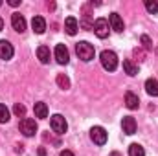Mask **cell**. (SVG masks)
Masks as SVG:
<instances>
[{
    "label": "cell",
    "mask_w": 158,
    "mask_h": 156,
    "mask_svg": "<svg viewBox=\"0 0 158 156\" xmlns=\"http://www.w3.org/2000/svg\"><path fill=\"white\" fill-rule=\"evenodd\" d=\"M50 127H52V130L55 134H64L66 129H68V123H66V119L61 114H53L52 119H50Z\"/></svg>",
    "instance_id": "cell-3"
},
{
    "label": "cell",
    "mask_w": 158,
    "mask_h": 156,
    "mask_svg": "<svg viewBox=\"0 0 158 156\" xmlns=\"http://www.w3.org/2000/svg\"><path fill=\"white\" fill-rule=\"evenodd\" d=\"M76 51H77V57L83 61V63L92 61V59H94V53H96L94 46H92L90 42H86V40H81V42L76 44Z\"/></svg>",
    "instance_id": "cell-2"
},
{
    "label": "cell",
    "mask_w": 158,
    "mask_h": 156,
    "mask_svg": "<svg viewBox=\"0 0 158 156\" xmlns=\"http://www.w3.org/2000/svg\"><path fill=\"white\" fill-rule=\"evenodd\" d=\"M145 9L151 13V15H155L158 11V4L155 2V0H145Z\"/></svg>",
    "instance_id": "cell-22"
},
{
    "label": "cell",
    "mask_w": 158,
    "mask_h": 156,
    "mask_svg": "<svg viewBox=\"0 0 158 156\" xmlns=\"http://www.w3.org/2000/svg\"><path fill=\"white\" fill-rule=\"evenodd\" d=\"M19 129H20V132L24 134V136H33L35 132H37V121L35 119H31V117H24L22 121H20V125H19Z\"/></svg>",
    "instance_id": "cell-4"
},
{
    "label": "cell",
    "mask_w": 158,
    "mask_h": 156,
    "mask_svg": "<svg viewBox=\"0 0 158 156\" xmlns=\"http://www.w3.org/2000/svg\"><path fill=\"white\" fill-rule=\"evenodd\" d=\"M57 84H59V88L68 90V88H70V79L66 77L64 74H59V76H57Z\"/></svg>",
    "instance_id": "cell-20"
},
{
    "label": "cell",
    "mask_w": 158,
    "mask_h": 156,
    "mask_svg": "<svg viewBox=\"0 0 158 156\" xmlns=\"http://www.w3.org/2000/svg\"><path fill=\"white\" fill-rule=\"evenodd\" d=\"M13 53H15V50H13V44L9 40H0V59L9 61L13 57Z\"/></svg>",
    "instance_id": "cell-9"
},
{
    "label": "cell",
    "mask_w": 158,
    "mask_h": 156,
    "mask_svg": "<svg viewBox=\"0 0 158 156\" xmlns=\"http://www.w3.org/2000/svg\"><path fill=\"white\" fill-rule=\"evenodd\" d=\"M125 105H127V109H131V110L138 109V105H140L138 96H136V94H132V92H127V94H125Z\"/></svg>",
    "instance_id": "cell-14"
},
{
    "label": "cell",
    "mask_w": 158,
    "mask_h": 156,
    "mask_svg": "<svg viewBox=\"0 0 158 156\" xmlns=\"http://www.w3.org/2000/svg\"><path fill=\"white\" fill-rule=\"evenodd\" d=\"M39 156H46V151H44L42 147H40V149H39Z\"/></svg>",
    "instance_id": "cell-27"
},
{
    "label": "cell",
    "mask_w": 158,
    "mask_h": 156,
    "mask_svg": "<svg viewBox=\"0 0 158 156\" xmlns=\"http://www.w3.org/2000/svg\"><path fill=\"white\" fill-rule=\"evenodd\" d=\"M64 30H66V33H68V35H72V37L77 33L79 22L76 20V17H68V18L64 20Z\"/></svg>",
    "instance_id": "cell-12"
},
{
    "label": "cell",
    "mask_w": 158,
    "mask_h": 156,
    "mask_svg": "<svg viewBox=\"0 0 158 156\" xmlns=\"http://www.w3.org/2000/svg\"><path fill=\"white\" fill-rule=\"evenodd\" d=\"M37 57L42 64H48L50 63V48L48 46H39L37 48Z\"/></svg>",
    "instance_id": "cell-16"
},
{
    "label": "cell",
    "mask_w": 158,
    "mask_h": 156,
    "mask_svg": "<svg viewBox=\"0 0 158 156\" xmlns=\"http://www.w3.org/2000/svg\"><path fill=\"white\" fill-rule=\"evenodd\" d=\"M59 156H76V154H74L72 151H61V154Z\"/></svg>",
    "instance_id": "cell-25"
},
{
    "label": "cell",
    "mask_w": 158,
    "mask_h": 156,
    "mask_svg": "<svg viewBox=\"0 0 158 156\" xmlns=\"http://www.w3.org/2000/svg\"><path fill=\"white\" fill-rule=\"evenodd\" d=\"M11 26H13L15 31L22 33V31L26 30V20H24V17H22L20 13H13V15H11Z\"/></svg>",
    "instance_id": "cell-10"
},
{
    "label": "cell",
    "mask_w": 158,
    "mask_h": 156,
    "mask_svg": "<svg viewBox=\"0 0 158 156\" xmlns=\"http://www.w3.org/2000/svg\"><path fill=\"white\" fill-rule=\"evenodd\" d=\"M33 110H35V116L40 117V119H44V117H48V107H46V103H35V107H33Z\"/></svg>",
    "instance_id": "cell-18"
},
{
    "label": "cell",
    "mask_w": 158,
    "mask_h": 156,
    "mask_svg": "<svg viewBox=\"0 0 158 156\" xmlns=\"http://www.w3.org/2000/svg\"><path fill=\"white\" fill-rule=\"evenodd\" d=\"M13 112H15L17 116H24V114H26V107H24V105H20V103H15Z\"/></svg>",
    "instance_id": "cell-23"
},
{
    "label": "cell",
    "mask_w": 158,
    "mask_h": 156,
    "mask_svg": "<svg viewBox=\"0 0 158 156\" xmlns=\"http://www.w3.org/2000/svg\"><path fill=\"white\" fill-rule=\"evenodd\" d=\"M7 121H9V110L6 105L0 103V123H7Z\"/></svg>",
    "instance_id": "cell-21"
},
{
    "label": "cell",
    "mask_w": 158,
    "mask_h": 156,
    "mask_svg": "<svg viewBox=\"0 0 158 156\" xmlns=\"http://www.w3.org/2000/svg\"><path fill=\"white\" fill-rule=\"evenodd\" d=\"M0 6H2V2H0Z\"/></svg>",
    "instance_id": "cell-30"
},
{
    "label": "cell",
    "mask_w": 158,
    "mask_h": 156,
    "mask_svg": "<svg viewBox=\"0 0 158 156\" xmlns=\"http://www.w3.org/2000/svg\"><path fill=\"white\" fill-rule=\"evenodd\" d=\"M2 28H4V20L0 18V31H2Z\"/></svg>",
    "instance_id": "cell-28"
},
{
    "label": "cell",
    "mask_w": 158,
    "mask_h": 156,
    "mask_svg": "<svg viewBox=\"0 0 158 156\" xmlns=\"http://www.w3.org/2000/svg\"><path fill=\"white\" fill-rule=\"evenodd\" d=\"M109 20L107 18H96L94 22V33L99 37V39H107L109 37Z\"/></svg>",
    "instance_id": "cell-5"
},
{
    "label": "cell",
    "mask_w": 158,
    "mask_h": 156,
    "mask_svg": "<svg viewBox=\"0 0 158 156\" xmlns=\"http://www.w3.org/2000/svg\"><path fill=\"white\" fill-rule=\"evenodd\" d=\"M129 156H145V151H143L142 145L131 143V145H129Z\"/></svg>",
    "instance_id": "cell-19"
},
{
    "label": "cell",
    "mask_w": 158,
    "mask_h": 156,
    "mask_svg": "<svg viewBox=\"0 0 158 156\" xmlns=\"http://www.w3.org/2000/svg\"><path fill=\"white\" fill-rule=\"evenodd\" d=\"M99 61H101V66L107 72H114L118 68V55L112 50H103L101 55H99Z\"/></svg>",
    "instance_id": "cell-1"
},
{
    "label": "cell",
    "mask_w": 158,
    "mask_h": 156,
    "mask_svg": "<svg viewBox=\"0 0 158 156\" xmlns=\"http://www.w3.org/2000/svg\"><path fill=\"white\" fill-rule=\"evenodd\" d=\"M19 4H20V0H9V6H13V7L19 6Z\"/></svg>",
    "instance_id": "cell-26"
},
{
    "label": "cell",
    "mask_w": 158,
    "mask_h": 156,
    "mask_svg": "<svg viewBox=\"0 0 158 156\" xmlns=\"http://www.w3.org/2000/svg\"><path fill=\"white\" fill-rule=\"evenodd\" d=\"M31 28H33V31H35L37 35H42V33L46 31V20H44L42 17H33Z\"/></svg>",
    "instance_id": "cell-13"
},
{
    "label": "cell",
    "mask_w": 158,
    "mask_h": 156,
    "mask_svg": "<svg viewBox=\"0 0 158 156\" xmlns=\"http://www.w3.org/2000/svg\"><path fill=\"white\" fill-rule=\"evenodd\" d=\"M145 92L149 94V96H153V97H156L158 96V81L156 79H147L145 81Z\"/></svg>",
    "instance_id": "cell-15"
},
{
    "label": "cell",
    "mask_w": 158,
    "mask_h": 156,
    "mask_svg": "<svg viewBox=\"0 0 158 156\" xmlns=\"http://www.w3.org/2000/svg\"><path fill=\"white\" fill-rule=\"evenodd\" d=\"M110 156H121V154H119V153H116V151H114V153H110Z\"/></svg>",
    "instance_id": "cell-29"
},
{
    "label": "cell",
    "mask_w": 158,
    "mask_h": 156,
    "mask_svg": "<svg viewBox=\"0 0 158 156\" xmlns=\"http://www.w3.org/2000/svg\"><path fill=\"white\" fill-rule=\"evenodd\" d=\"M109 26H110V30H114L116 33H121V31L125 30V24H123V20H121V17H119L118 13H110V15H109Z\"/></svg>",
    "instance_id": "cell-8"
},
{
    "label": "cell",
    "mask_w": 158,
    "mask_h": 156,
    "mask_svg": "<svg viewBox=\"0 0 158 156\" xmlns=\"http://www.w3.org/2000/svg\"><path fill=\"white\" fill-rule=\"evenodd\" d=\"M121 127H123V132L131 136V134H134V132H136V119H134V117H131V116L123 117Z\"/></svg>",
    "instance_id": "cell-11"
},
{
    "label": "cell",
    "mask_w": 158,
    "mask_h": 156,
    "mask_svg": "<svg viewBox=\"0 0 158 156\" xmlns=\"http://www.w3.org/2000/svg\"><path fill=\"white\" fill-rule=\"evenodd\" d=\"M90 138L96 145H105L107 143V130L103 127H92L90 129Z\"/></svg>",
    "instance_id": "cell-6"
},
{
    "label": "cell",
    "mask_w": 158,
    "mask_h": 156,
    "mask_svg": "<svg viewBox=\"0 0 158 156\" xmlns=\"http://www.w3.org/2000/svg\"><path fill=\"white\" fill-rule=\"evenodd\" d=\"M123 70H125V74L131 76V77H132V76H138V66H136L132 61H129V59L123 61Z\"/></svg>",
    "instance_id": "cell-17"
},
{
    "label": "cell",
    "mask_w": 158,
    "mask_h": 156,
    "mask_svg": "<svg viewBox=\"0 0 158 156\" xmlns=\"http://www.w3.org/2000/svg\"><path fill=\"white\" fill-rule=\"evenodd\" d=\"M53 55H55V61L59 64H68V61H70V53H68V48L64 44H57Z\"/></svg>",
    "instance_id": "cell-7"
},
{
    "label": "cell",
    "mask_w": 158,
    "mask_h": 156,
    "mask_svg": "<svg viewBox=\"0 0 158 156\" xmlns=\"http://www.w3.org/2000/svg\"><path fill=\"white\" fill-rule=\"evenodd\" d=\"M142 46H143L145 50H153V40L149 39L147 35H142Z\"/></svg>",
    "instance_id": "cell-24"
}]
</instances>
